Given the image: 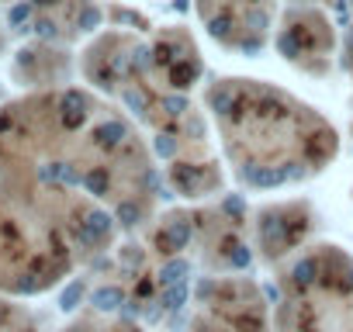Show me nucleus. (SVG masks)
I'll return each mask as SVG.
<instances>
[{
  "instance_id": "obj_1",
  "label": "nucleus",
  "mask_w": 353,
  "mask_h": 332,
  "mask_svg": "<svg viewBox=\"0 0 353 332\" xmlns=\"http://www.w3.org/2000/svg\"><path fill=\"white\" fill-rule=\"evenodd\" d=\"M0 332H32L25 311L14 308L11 301H0Z\"/></svg>"
},
{
  "instance_id": "obj_5",
  "label": "nucleus",
  "mask_w": 353,
  "mask_h": 332,
  "mask_svg": "<svg viewBox=\"0 0 353 332\" xmlns=\"http://www.w3.org/2000/svg\"><path fill=\"white\" fill-rule=\"evenodd\" d=\"M312 273H315V260H305V263L294 267V280H298V284H308Z\"/></svg>"
},
{
  "instance_id": "obj_2",
  "label": "nucleus",
  "mask_w": 353,
  "mask_h": 332,
  "mask_svg": "<svg viewBox=\"0 0 353 332\" xmlns=\"http://www.w3.org/2000/svg\"><path fill=\"white\" fill-rule=\"evenodd\" d=\"M184 273H188V263H184V260H173V263H166V267H163L159 284H166V287H173V284H184Z\"/></svg>"
},
{
  "instance_id": "obj_4",
  "label": "nucleus",
  "mask_w": 353,
  "mask_h": 332,
  "mask_svg": "<svg viewBox=\"0 0 353 332\" xmlns=\"http://www.w3.org/2000/svg\"><path fill=\"white\" fill-rule=\"evenodd\" d=\"M184 298H188V284H173V287L163 294V304H166L170 311H176V308L184 304Z\"/></svg>"
},
{
  "instance_id": "obj_3",
  "label": "nucleus",
  "mask_w": 353,
  "mask_h": 332,
  "mask_svg": "<svg viewBox=\"0 0 353 332\" xmlns=\"http://www.w3.org/2000/svg\"><path fill=\"white\" fill-rule=\"evenodd\" d=\"M118 301H121V291H118V287H101V291L94 294V304L104 308V311H108V308H118Z\"/></svg>"
}]
</instances>
